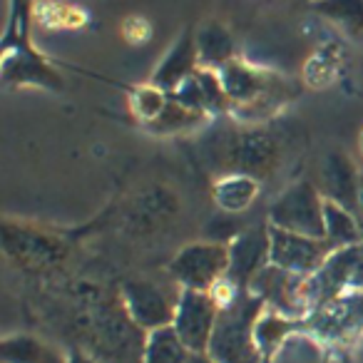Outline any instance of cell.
I'll list each match as a JSON object with an SVG mask.
<instances>
[{"label": "cell", "mask_w": 363, "mask_h": 363, "mask_svg": "<svg viewBox=\"0 0 363 363\" xmlns=\"http://www.w3.org/2000/svg\"><path fill=\"white\" fill-rule=\"evenodd\" d=\"M217 72L229 100V117L239 125H267L298 92L291 80L244 57H234Z\"/></svg>", "instance_id": "cell-1"}, {"label": "cell", "mask_w": 363, "mask_h": 363, "mask_svg": "<svg viewBox=\"0 0 363 363\" xmlns=\"http://www.w3.org/2000/svg\"><path fill=\"white\" fill-rule=\"evenodd\" d=\"M80 318L87 341L82 348L100 363H142L147 333L125 311L120 294L112 298H90Z\"/></svg>", "instance_id": "cell-2"}, {"label": "cell", "mask_w": 363, "mask_h": 363, "mask_svg": "<svg viewBox=\"0 0 363 363\" xmlns=\"http://www.w3.org/2000/svg\"><path fill=\"white\" fill-rule=\"evenodd\" d=\"M0 247L11 267L35 277L57 272L70 259V239L26 219L6 217L0 222Z\"/></svg>", "instance_id": "cell-3"}, {"label": "cell", "mask_w": 363, "mask_h": 363, "mask_svg": "<svg viewBox=\"0 0 363 363\" xmlns=\"http://www.w3.org/2000/svg\"><path fill=\"white\" fill-rule=\"evenodd\" d=\"M262 306L264 301L254 291H239V296L222 308L207 351L214 363H264L254 336V323Z\"/></svg>", "instance_id": "cell-4"}, {"label": "cell", "mask_w": 363, "mask_h": 363, "mask_svg": "<svg viewBox=\"0 0 363 363\" xmlns=\"http://www.w3.org/2000/svg\"><path fill=\"white\" fill-rule=\"evenodd\" d=\"M232 269V249L222 239H202L189 242L172 257L167 274L172 281L189 291H212L217 284L229 279Z\"/></svg>", "instance_id": "cell-5"}, {"label": "cell", "mask_w": 363, "mask_h": 363, "mask_svg": "<svg viewBox=\"0 0 363 363\" xmlns=\"http://www.w3.org/2000/svg\"><path fill=\"white\" fill-rule=\"evenodd\" d=\"M284 147L267 125H239L224 140V172H242L267 179L281 164Z\"/></svg>", "instance_id": "cell-6"}, {"label": "cell", "mask_w": 363, "mask_h": 363, "mask_svg": "<svg viewBox=\"0 0 363 363\" xmlns=\"http://www.w3.org/2000/svg\"><path fill=\"white\" fill-rule=\"evenodd\" d=\"M120 301L130 318L145 333L172 326L177 313V303L182 296V286L177 281H155V279L135 277L125 279L117 289Z\"/></svg>", "instance_id": "cell-7"}, {"label": "cell", "mask_w": 363, "mask_h": 363, "mask_svg": "<svg viewBox=\"0 0 363 363\" xmlns=\"http://www.w3.org/2000/svg\"><path fill=\"white\" fill-rule=\"evenodd\" d=\"M303 333L316 346H356L363 336V291H346L311 311Z\"/></svg>", "instance_id": "cell-8"}, {"label": "cell", "mask_w": 363, "mask_h": 363, "mask_svg": "<svg viewBox=\"0 0 363 363\" xmlns=\"http://www.w3.org/2000/svg\"><path fill=\"white\" fill-rule=\"evenodd\" d=\"M182 214V199L167 184H147L122 207V232L132 239H147L174 227Z\"/></svg>", "instance_id": "cell-9"}, {"label": "cell", "mask_w": 363, "mask_h": 363, "mask_svg": "<svg viewBox=\"0 0 363 363\" xmlns=\"http://www.w3.org/2000/svg\"><path fill=\"white\" fill-rule=\"evenodd\" d=\"M323 209H326V197L321 189L311 179H298L272 202L267 224L303 237L323 239Z\"/></svg>", "instance_id": "cell-10"}, {"label": "cell", "mask_w": 363, "mask_h": 363, "mask_svg": "<svg viewBox=\"0 0 363 363\" xmlns=\"http://www.w3.org/2000/svg\"><path fill=\"white\" fill-rule=\"evenodd\" d=\"M333 252L336 249L326 239L303 237L269 224V264L281 272L306 279L316 274Z\"/></svg>", "instance_id": "cell-11"}, {"label": "cell", "mask_w": 363, "mask_h": 363, "mask_svg": "<svg viewBox=\"0 0 363 363\" xmlns=\"http://www.w3.org/2000/svg\"><path fill=\"white\" fill-rule=\"evenodd\" d=\"M219 313H222V308H219V303L214 301V296L209 291L182 289L172 326H174V331L179 333V338L189 351L207 353L214 331H217Z\"/></svg>", "instance_id": "cell-12"}, {"label": "cell", "mask_w": 363, "mask_h": 363, "mask_svg": "<svg viewBox=\"0 0 363 363\" xmlns=\"http://www.w3.org/2000/svg\"><path fill=\"white\" fill-rule=\"evenodd\" d=\"M363 174L358 172L356 162L343 150H331L321 160L318 169V189L328 202H336L341 207L358 214V199H361Z\"/></svg>", "instance_id": "cell-13"}, {"label": "cell", "mask_w": 363, "mask_h": 363, "mask_svg": "<svg viewBox=\"0 0 363 363\" xmlns=\"http://www.w3.org/2000/svg\"><path fill=\"white\" fill-rule=\"evenodd\" d=\"M229 249H232L229 281L242 291H249L254 279L269 267V224L239 232L229 242Z\"/></svg>", "instance_id": "cell-14"}, {"label": "cell", "mask_w": 363, "mask_h": 363, "mask_svg": "<svg viewBox=\"0 0 363 363\" xmlns=\"http://www.w3.org/2000/svg\"><path fill=\"white\" fill-rule=\"evenodd\" d=\"M177 102L192 107V110L207 115L209 120L217 115H229V100L227 92L222 87L217 70H207L199 67L189 80H184L174 92H169Z\"/></svg>", "instance_id": "cell-15"}, {"label": "cell", "mask_w": 363, "mask_h": 363, "mask_svg": "<svg viewBox=\"0 0 363 363\" xmlns=\"http://www.w3.org/2000/svg\"><path fill=\"white\" fill-rule=\"evenodd\" d=\"M303 333V318L284 313L279 308L264 303L262 311L254 323V336H257V346L264 356V363H274L279 353L286 348L289 341Z\"/></svg>", "instance_id": "cell-16"}, {"label": "cell", "mask_w": 363, "mask_h": 363, "mask_svg": "<svg viewBox=\"0 0 363 363\" xmlns=\"http://www.w3.org/2000/svg\"><path fill=\"white\" fill-rule=\"evenodd\" d=\"M199 67L202 65H199L194 30L187 28V30L174 40V45L167 50V55L160 60V65L155 67L150 82L157 87H162L164 92H174L177 87H179L184 80H189Z\"/></svg>", "instance_id": "cell-17"}, {"label": "cell", "mask_w": 363, "mask_h": 363, "mask_svg": "<svg viewBox=\"0 0 363 363\" xmlns=\"http://www.w3.org/2000/svg\"><path fill=\"white\" fill-rule=\"evenodd\" d=\"M348 65V50L341 40H326L306 57L301 70V82L308 90H328L338 85Z\"/></svg>", "instance_id": "cell-18"}, {"label": "cell", "mask_w": 363, "mask_h": 363, "mask_svg": "<svg viewBox=\"0 0 363 363\" xmlns=\"http://www.w3.org/2000/svg\"><path fill=\"white\" fill-rule=\"evenodd\" d=\"M3 363H67V351L38 333L16 331L0 341Z\"/></svg>", "instance_id": "cell-19"}, {"label": "cell", "mask_w": 363, "mask_h": 363, "mask_svg": "<svg viewBox=\"0 0 363 363\" xmlns=\"http://www.w3.org/2000/svg\"><path fill=\"white\" fill-rule=\"evenodd\" d=\"M194 40H197L199 65L207 67V70H219L227 62H232L234 57H239L237 38L222 21L209 18V21L199 23L197 30H194Z\"/></svg>", "instance_id": "cell-20"}, {"label": "cell", "mask_w": 363, "mask_h": 363, "mask_svg": "<svg viewBox=\"0 0 363 363\" xmlns=\"http://www.w3.org/2000/svg\"><path fill=\"white\" fill-rule=\"evenodd\" d=\"M262 194V179L242 172H224L212 184V202L227 214H242Z\"/></svg>", "instance_id": "cell-21"}, {"label": "cell", "mask_w": 363, "mask_h": 363, "mask_svg": "<svg viewBox=\"0 0 363 363\" xmlns=\"http://www.w3.org/2000/svg\"><path fill=\"white\" fill-rule=\"evenodd\" d=\"M311 8L341 38L363 45V0H311Z\"/></svg>", "instance_id": "cell-22"}, {"label": "cell", "mask_w": 363, "mask_h": 363, "mask_svg": "<svg viewBox=\"0 0 363 363\" xmlns=\"http://www.w3.org/2000/svg\"><path fill=\"white\" fill-rule=\"evenodd\" d=\"M323 239L333 249H348L363 244L361 217L356 212H351V209L326 199V209H323Z\"/></svg>", "instance_id": "cell-23"}, {"label": "cell", "mask_w": 363, "mask_h": 363, "mask_svg": "<svg viewBox=\"0 0 363 363\" xmlns=\"http://www.w3.org/2000/svg\"><path fill=\"white\" fill-rule=\"evenodd\" d=\"M192 351L184 346L174 326H164L150 331L142 348V363H187Z\"/></svg>", "instance_id": "cell-24"}, {"label": "cell", "mask_w": 363, "mask_h": 363, "mask_svg": "<svg viewBox=\"0 0 363 363\" xmlns=\"http://www.w3.org/2000/svg\"><path fill=\"white\" fill-rule=\"evenodd\" d=\"M207 122H209L207 115H202V112L192 110V107H187V105H182V102H177L174 97L169 95L167 110L160 115V120L152 122L145 130L152 132V135L167 137V135H182V132L199 130V127H204Z\"/></svg>", "instance_id": "cell-25"}, {"label": "cell", "mask_w": 363, "mask_h": 363, "mask_svg": "<svg viewBox=\"0 0 363 363\" xmlns=\"http://www.w3.org/2000/svg\"><path fill=\"white\" fill-rule=\"evenodd\" d=\"M127 105H130V112L137 120V125L150 127L152 122L160 120V115L167 110V105H169V92H164L162 87L152 85V82L147 80L145 85L132 87L130 97H127Z\"/></svg>", "instance_id": "cell-26"}, {"label": "cell", "mask_w": 363, "mask_h": 363, "mask_svg": "<svg viewBox=\"0 0 363 363\" xmlns=\"http://www.w3.org/2000/svg\"><path fill=\"white\" fill-rule=\"evenodd\" d=\"M40 23L52 30H77L87 23V16L82 8L65 3V0H43L38 6Z\"/></svg>", "instance_id": "cell-27"}, {"label": "cell", "mask_w": 363, "mask_h": 363, "mask_svg": "<svg viewBox=\"0 0 363 363\" xmlns=\"http://www.w3.org/2000/svg\"><path fill=\"white\" fill-rule=\"evenodd\" d=\"M120 33L130 45H145L152 38V23L145 16H127L120 26Z\"/></svg>", "instance_id": "cell-28"}, {"label": "cell", "mask_w": 363, "mask_h": 363, "mask_svg": "<svg viewBox=\"0 0 363 363\" xmlns=\"http://www.w3.org/2000/svg\"><path fill=\"white\" fill-rule=\"evenodd\" d=\"M67 363H100L92 353H87L82 346H70L67 348Z\"/></svg>", "instance_id": "cell-29"}, {"label": "cell", "mask_w": 363, "mask_h": 363, "mask_svg": "<svg viewBox=\"0 0 363 363\" xmlns=\"http://www.w3.org/2000/svg\"><path fill=\"white\" fill-rule=\"evenodd\" d=\"M187 363H214V361L207 356V353H192V358H189Z\"/></svg>", "instance_id": "cell-30"}, {"label": "cell", "mask_w": 363, "mask_h": 363, "mask_svg": "<svg viewBox=\"0 0 363 363\" xmlns=\"http://www.w3.org/2000/svg\"><path fill=\"white\" fill-rule=\"evenodd\" d=\"M353 356H356V363H363V336L358 338V343L353 346Z\"/></svg>", "instance_id": "cell-31"}, {"label": "cell", "mask_w": 363, "mask_h": 363, "mask_svg": "<svg viewBox=\"0 0 363 363\" xmlns=\"http://www.w3.org/2000/svg\"><path fill=\"white\" fill-rule=\"evenodd\" d=\"M358 217L363 222V184H361V199H358Z\"/></svg>", "instance_id": "cell-32"}, {"label": "cell", "mask_w": 363, "mask_h": 363, "mask_svg": "<svg viewBox=\"0 0 363 363\" xmlns=\"http://www.w3.org/2000/svg\"><path fill=\"white\" fill-rule=\"evenodd\" d=\"M358 152H361V157H363V130H361V135H358Z\"/></svg>", "instance_id": "cell-33"}, {"label": "cell", "mask_w": 363, "mask_h": 363, "mask_svg": "<svg viewBox=\"0 0 363 363\" xmlns=\"http://www.w3.org/2000/svg\"><path fill=\"white\" fill-rule=\"evenodd\" d=\"M361 72H363V65H361Z\"/></svg>", "instance_id": "cell-34"}]
</instances>
